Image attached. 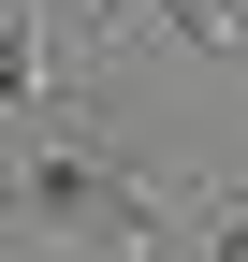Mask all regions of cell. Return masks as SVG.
Returning <instances> with one entry per match:
<instances>
[{"mask_svg": "<svg viewBox=\"0 0 248 262\" xmlns=\"http://www.w3.org/2000/svg\"><path fill=\"white\" fill-rule=\"evenodd\" d=\"M219 262H248V219H234V233H219Z\"/></svg>", "mask_w": 248, "mask_h": 262, "instance_id": "obj_4", "label": "cell"}, {"mask_svg": "<svg viewBox=\"0 0 248 262\" xmlns=\"http://www.w3.org/2000/svg\"><path fill=\"white\" fill-rule=\"evenodd\" d=\"M0 88H15V102L44 88V29H29V0H15V29H0Z\"/></svg>", "mask_w": 248, "mask_h": 262, "instance_id": "obj_2", "label": "cell"}, {"mask_svg": "<svg viewBox=\"0 0 248 262\" xmlns=\"http://www.w3.org/2000/svg\"><path fill=\"white\" fill-rule=\"evenodd\" d=\"M29 204H44L58 233L117 248V262H146V248H161V204H146L132 175H102V160H29Z\"/></svg>", "mask_w": 248, "mask_h": 262, "instance_id": "obj_1", "label": "cell"}, {"mask_svg": "<svg viewBox=\"0 0 248 262\" xmlns=\"http://www.w3.org/2000/svg\"><path fill=\"white\" fill-rule=\"evenodd\" d=\"M161 15H175V29H190V44H204V58H219V44H234V0H161Z\"/></svg>", "mask_w": 248, "mask_h": 262, "instance_id": "obj_3", "label": "cell"}]
</instances>
